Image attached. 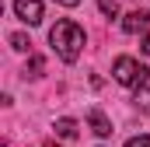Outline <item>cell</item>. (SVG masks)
Here are the masks:
<instances>
[{"mask_svg":"<svg viewBox=\"0 0 150 147\" xmlns=\"http://www.w3.org/2000/svg\"><path fill=\"white\" fill-rule=\"evenodd\" d=\"M49 42H52V49H56V56H59L63 63H77V56H80V49H84V28H80L77 21H70V18H63V21L52 25Z\"/></svg>","mask_w":150,"mask_h":147,"instance_id":"6da1fadb","label":"cell"},{"mask_svg":"<svg viewBox=\"0 0 150 147\" xmlns=\"http://www.w3.org/2000/svg\"><path fill=\"white\" fill-rule=\"evenodd\" d=\"M147 67L140 63V60H133V56H119L115 60V67H112V77L122 84V88H147Z\"/></svg>","mask_w":150,"mask_h":147,"instance_id":"7a4b0ae2","label":"cell"},{"mask_svg":"<svg viewBox=\"0 0 150 147\" xmlns=\"http://www.w3.org/2000/svg\"><path fill=\"white\" fill-rule=\"evenodd\" d=\"M14 14L25 25H38L42 21V0H14Z\"/></svg>","mask_w":150,"mask_h":147,"instance_id":"3957f363","label":"cell"},{"mask_svg":"<svg viewBox=\"0 0 150 147\" xmlns=\"http://www.w3.org/2000/svg\"><path fill=\"white\" fill-rule=\"evenodd\" d=\"M147 25H150L147 11H129V14L122 18V32H126V35H136V32H143Z\"/></svg>","mask_w":150,"mask_h":147,"instance_id":"277c9868","label":"cell"},{"mask_svg":"<svg viewBox=\"0 0 150 147\" xmlns=\"http://www.w3.org/2000/svg\"><path fill=\"white\" fill-rule=\"evenodd\" d=\"M87 123H91V130L98 133V137H112V123H108V116L101 109H91L87 112Z\"/></svg>","mask_w":150,"mask_h":147,"instance_id":"5b68a950","label":"cell"},{"mask_svg":"<svg viewBox=\"0 0 150 147\" xmlns=\"http://www.w3.org/2000/svg\"><path fill=\"white\" fill-rule=\"evenodd\" d=\"M52 130H56L63 140H74V137H77V119L63 116V119H56V123H52Z\"/></svg>","mask_w":150,"mask_h":147,"instance_id":"8992f818","label":"cell"},{"mask_svg":"<svg viewBox=\"0 0 150 147\" xmlns=\"http://www.w3.org/2000/svg\"><path fill=\"white\" fill-rule=\"evenodd\" d=\"M42 70H45V60H42V56H32V60H28V77H42Z\"/></svg>","mask_w":150,"mask_h":147,"instance_id":"52a82bcc","label":"cell"},{"mask_svg":"<svg viewBox=\"0 0 150 147\" xmlns=\"http://www.w3.org/2000/svg\"><path fill=\"white\" fill-rule=\"evenodd\" d=\"M11 46H14L18 53H28V46H32V42H28V35H21V32H14V35H11Z\"/></svg>","mask_w":150,"mask_h":147,"instance_id":"ba28073f","label":"cell"},{"mask_svg":"<svg viewBox=\"0 0 150 147\" xmlns=\"http://www.w3.org/2000/svg\"><path fill=\"white\" fill-rule=\"evenodd\" d=\"M98 7H101V14H115V11H119L115 0H98Z\"/></svg>","mask_w":150,"mask_h":147,"instance_id":"9c48e42d","label":"cell"},{"mask_svg":"<svg viewBox=\"0 0 150 147\" xmlns=\"http://www.w3.org/2000/svg\"><path fill=\"white\" fill-rule=\"evenodd\" d=\"M126 147H150V137H133V140H126Z\"/></svg>","mask_w":150,"mask_h":147,"instance_id":"30bf717a","label":"cell"},{"mask_svg":"<svg viewBox=\"0 0 150 147\" xmlns=\"http://www.w3.org/2000/svg\"><path fill=\"white\" fill-rule=\"evenodd\" d=\"M56 4H63V7H77L80 0H56Z\"/></svg>","mask_w":150,"mask_h":147,"instance_id":"8fae6325","label":"cell"},{"mask_svg":"<svg viewBox=\"0 0 150 147\" xmlns=\"http://www.w3.org/2000/svg\"><path fill=\"white\" fill-rule=\"evenodd\" d=\"M140 46H143V53H147V56H150V35L143 39V42H140Z\"/></svg>","mask_w":150,"mask_h":147,"instance_id":"7c38bea8","label":"cell"},{"mask_svg":"<svg viewBox=\"0 0 150 147\" xmlns=\"http://www.w3.org/2000/svg\"><path fill=\"white\" fill-rule=\"evenodd\" d=\"M45 147H56V144H45Z\"/></svg>","mask_w":150,"mask_h":147,"instance_id":"4fadbf2b","label":"cell"}]
</instances>
